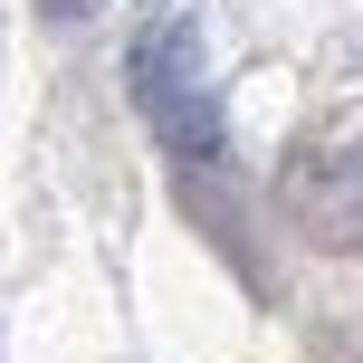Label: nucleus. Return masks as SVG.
<instances>
[{"label":"nucleus","mask_w":363,"mask_h":363,"mask_svg":"<svg viewBox=\"0 0 363 363\" xmlns=\"http://www.w3.org/2000/svg\"><path fill=\"white\" fill-rule=\"evenodd\" d=\"M106 0H38V19H96Z\"/></svg>","instance_id":"obj_3"},{"label":"nucleus","mask_w":363,"mask_h":363,"mask_svg":"<svg viewBox=\"0 0 363 363\" xmlns=\"http://www.w3.org/2000/svg\"><path fill=\"white\" fill-rule=\"evenodd\" d=\"M125 86H134V115L144 134L172 153L182 172H211L230 153V115H220V86H211V48H201V19L172 10V0H144L125 38Z\"/></svg>","instance_id":"obj_1"},{"label":"nucleus","mask_w":363,"mask_h":363,"mask_svg":"<svg viewBox=\"0 0 363 363\" xmlns=\"http://www.w3.org/2000/svg\"><path fill=\"white\" fill-rule=\"evenodd\" d=\"M277 201H287V220L315 249L363 258V144H306L277 172Z\"/></svg>","instance_id":"obj_2"}]
</instances>
